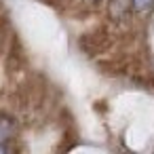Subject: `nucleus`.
Returning <instances> with one entry per match:
<instances>
[{
    "label": "nucleus",
    "instance_id": "2",
    "mask_svg": "<svg viewBox=\"0 0 154 154\" xmlns=\"http://www.w3.org/2000/svg\"><path fill=\"white\" fill-rule=\"evenodd\" d=\"M5 152H7V146H5L2 141H0V154H5Z\"/></svg>",
    "mask_w": 154,
    "mask_h": 154
},
{
    "label": "nucleus",
    "instance_id": "3",
    "mask_svg": "<svg viewBox=\"0 0 154 154\" xmlns=\"http://www.w3.org/2000/svg\"><path fill=\"white\" fill-rule=\"evenodd\" d=\"M89 2H95V0H89Z\"/></svg>",
    "mask_w": 154,
    "mask_h": 154
},
{
    "label": "nucleus",
    "instance_id": "1",
    "mask_svg": "<svg viewBox=\"0 0 154 154\" xmlns=\"http://www.w3.org/2000/svg\"><path fill=\"white\" fill-rule=\"evenodd\" d=\"M131 2H133V9H137V11H146V9L152 7L154 0H131Z\"/></svg>",
    "mask_w": 154,
    "mask_h": 154
}]
</instances>
